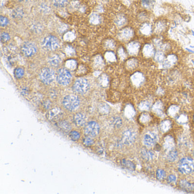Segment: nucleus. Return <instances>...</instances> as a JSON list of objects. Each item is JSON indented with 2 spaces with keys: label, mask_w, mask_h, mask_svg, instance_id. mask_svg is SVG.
Returning a JSON list of instances; mask_svg holds the SVG:
<instances>
[{
  "label": "nucleus",
  "mask_w": 194,
  "mask_h": 194,
  "mask_svg": "<svg viewBox=\"0 0 194 194\" xmlns=\"http://www.w3.org/2000/svg\"><path fill=\"white\" fill-rule=\"evenodd\" d=\"M181 186L184 190L188 192H190L194 190V186H193V185L186 181H181Z\"/></svg>",
  "instance_id": "4be33fe9"
},
{
  "label": "nucleus",
  "mask_w": 194,
  "mask_h": 194,
  "mask_svg": "<svg viewBox=\"0 0 194 194\" xmlns=\"http://www.w3.org/2000/svg\"><path fill=\"white\" fill-rule=\"evenodd\" d=\"M9 39H10V36L6 33H3L1 35V41L2 43H5V42L8 41Z\"/></svg>",
  "instance_id": "58836bf2"
},
{
  "label": "nucleus",
  "mask_w": 194,
  "mask_h": 194,
  "mask_svg": "<svg viewBox=\"0 0 194 194\" xmlns=\"http://www.w3.org/2000/svg\"><path fill=\"white\" fill-rule=\"evenodd\" d=\"M168 181L170 182L171 181H176V177L175 175H171L168 177Z\"/></svg>",
  "instance_id": "a18cd8bd"
},
{
  "label": "nucleus",
  "mask_w": 194,
  "mask_h": 194,
  "mask_svg": "<svg viewBox=\"0 0 194 194\" xmlns=\"http://www.w3.org/2000/svg\"><path fill=\"white\" fill-rule=\"evenodd\" d=\"M21 1H26V0H20Z\"/></svg>",
  "instance_id": "de8ad7c7"
},
{
  "label": "nucleus",
  "mask_w": 194,
  "mask_h": 194,
  "mask_svg": "<svg viewBox=\"0 0 194 194\" xmlns=\"http://www.w3.org/2000/svg\"><path fill=\"white\" fill-rule=\"evenodd\" d=\"M143 6L146 8H150L153 5V0H143Z\"/></svg>",
  "instance_id": "a19ab883"
},
{
  "label": "nucleus",
  "mask_w": 194,
  "mask_h": 194,
  "mask_svg": "<svg viewBox=\"0 0 194 194\" xmlns=\"http://www.w3.org/2000/svg\"><path fill=\"white\" fill-rule=\"evenodd\" d=\"M141 154L143 158H144L146 160H152L154 156V154L152 152L147 151L146 150H143Z\"/></svg>",
  "instance_id": "a878e982"
},
{
  "label": "nucleus",
  "mask_w": 194,
  "mask_h": 194,
  "mask_svg": "<svg viewBox=\"0 0 194 194\" xmlns=\"http://www.w3.org/2000/svg\"><path fill=\"white\" fill-rule=\"evenodd\" d=\"M84 131L86 136L93 138L99 133L100 127L96 122L91 121L86 125Z\"/></svg>",
  "instance_id": "423d86ee"
},
{
  "label": "nucleus",
  "mask_w": 194,
  "mask_h": 194,
  "mask_svg": "<svg viewBox=\"0 0 194 194\" xmlns=\"http://www.w3.org/2000/svg\"><path fill=\"white\" fill-rule=\"evenodd\" d=\"M179 171L184 174H190L194 171V161L191 158L185 157L179 162Z\"/></svg>",
  "instance_id": "f257e3e1"
},
{
  "label": "nucleus",
  "mask_w": 194,
  "mask_h": 194,
  "mask_svg": "<svg viewBox=\"0 0 194 194\" xmlns=\"http://www.w3.org/2000/svg\"><path fill=\"white\" fill-rule=\"evenodd\" d=\"M86 121V117L81 113H76L73 117V121L74 124L78 127H83L85 124Z\"/></svg>",
  "instance_id": "4468645a"
},
{
  "label": "nucleus",
  "mask_w": 194,
  "mask_h": 194,
  "mask_svg": "<svg viewBox=\"0 0 194 194\" xmlns=\"http://www.w3.org/2000/svg\"><path fill=\"white\" fill-rule=\"evenodd\" d=\"M72 75L70 72L65 69H60L56 74V81L57 82L62 86H67L69 84L71 80Z\"/></svg>",
  "instance_id": "7ed1b4c3"
},
{
  "label": "nucleus",
  "mask_w": 194,
  "mask_h": 194,
  "mask_svg": "<svg viewBox=\"0 0 194 194\" xmlns=\"http://www.w3.org/2000/svg\"><path fill=\"white\" fill-rule=\"evenodd\" d=\"M153 111L158 116H162L163 114V104L160 102H158L154 105L153 108Z\"/></svg>",
  "instance_id": "6ab92c4d"
},
{
  "label": "nucleus",
  "mask_w": 194,
  "mask_h": 194,
  "mask_svg": "<svg viewBox=\"0 0 194 194\" xmlns=\"http://www.w3.org/2000/svg\"><path fill=\"white\" fill-rule=\"evenodd\" d=\"M13 18H19L23 17L24 15V11L21 8H17L14 10L13 12Z\"/></svg>",
  "instance_id": "c85d7f7f"
},
{
  "label": "nucleus",
  "mask_w": 194,
  "mask_h": 194,
  "mask_svg": "<svg viewBox=\"0 0 194 194\" xmlns=\"http://www.w3.org/2000/svg\"><path fill=\"white\" fill-rule=\"evenodd\" d=\"M37 51L36 46L32 42H25L22 47V52L26 56L34 55Z\"/></svg>",
  "instance_id": "6e6552de"
},
{
  "label": "nucleus",
  "mask_w": 194,
  "mask_h": 194,
  "mask_svg": "<svg viewBox=\"0 0 194 194\" xmlns=\"http://www.w3.org/2000/svg\"><path fill=\"white\" fill-rule=\"evenodd\" d=\"M53 4L58 8L64 7L67 3V0H52Z\"/></svg>",
  "instance_id": "2f4dec72"
},
{
  "label": "nucleus",
  "mask_w": 194,
  "mask_h": 194,
  "mask_svg": "<svg viewBox=\"0 0 194 194\" xmlns=\"http://www.w3.org/2000/svg\"><path fill=\"white\" fill-rule=\"evenodd\" d=\"M55 77V72L50 68H43L39 74V78L45 84H50L54 81Z\"/></svg>",
  "instance_id": "20e7f679"
},
{
  "label": "nucleus",
  "mask_w": 194,
  "mask_h": 194,
  "mask_svg": "<svg viewBox=\"0 0 194 194\" xmlns=\"http://www.w3.org/2000/svg\"><path fill=\"white\" fill-rule=\"evenodd\" d=\"M49 63L53 67H57L60 63V58L58 55H53L49 59Z\"/></svg>",
  "instance_id": "5701e85b"
},
{
  "label": "nucleus",
  "mask_w": 194,
  "mask_h": 194,
  "mask_svg": "<svg viewBox=\"0 0 194 194\" xmlns=\"http://www.w3.org/2000/svg\"><path fill=\"white\" fill-rule=\"evenodd\" d=\"M69 136H70V138L74 141H77L79 140L80 137V133L76 130H73V131H70Z\"/></svg>",
  "instance_id": "bb28decb"
},
{
  "label": "nucleus",
  "mask_w": 194,
  "mask_h": 194,
  "mask_svg": "<svg viewBox=\"0 0 194 194\" xmlns=\"http://www.w3.org/2000/svg\"><path fill=\"white\" fill-rule=\"evenodd\" d=\"M122 165L124 168L130 170H133L135 168V166L134 165L129 161H127L125 159H123L122 161Z\"/></svg>",
  "instance_id": "393cba45"
},
{
  "label": "nucleus",
  "mask_w": 194,
  "mask_h": 194,
  "mask_svg": "<svg viewBox=\"0 0 194 194\" xmlns=\"http://www.w3.org/2000/svg\"><path fill=\"white\" fill-rule=\"evenodd\" d=\"M0 24L1 26H6L9 24V20L6 17L1 16L0 18Z\"/></svg>",
  "instance_id": "ea45409f"
},
{
  "label": "nucleus",
  "mask_w": 194,
  "mask_h": 194,
  "mask_svg": "<svg viewBox=\"0 0 194 194\" xmlns=\"http://www.w3.org/2000/svg\"><path fill=\"white\" fill-rule=\"evenodd\" d=\"M90 83L87 80L84 78L78 79L74 83V90L79 94H84L90 89Z\"/></svg>",
  "instance_id": "39448f33"
},
{
  "label": "nucleus",
  "mask_w": 194,
  "mask_h": 194,
  "mask_svg": "<svg viewBox=\"0 0 194 194\" xmlns=\"http://www.w3.org/2000/svg\"><path fill=\"white\" fill-rule=\"evenodd\" d=\"M171 122L168 120H166V121H163L161 125V128L162 131H163V132L167 131L171 128Z\"/></svg>",
  "instance_id": "cd10ccee"
},
{
  "label": "nucleus",
  "mask_w": 194,
  "mask_h": 194,
  "mask_svg": "<svg viewBox=\"0 0 194 194\" xmlns=\"http://www.w3.org/2000/svg\"><path fill=\"white\" fill-rule=\"evenodd\" d=\"M156 177H157L158 179H159L160 180L164 179L166 177V173H165V171L163 170L159 169L156 172Z\"/></svg>",
  "instance_id": "c9c22d12"
},
{
  "label": "nucleus",
  "mask_w": 194,
  "mask_h": 194,
  "mask_svg": "<svg viewBox=\"0 0 194 194\" xmlns=\"http://www.w3.org/2000/svg\"><path fill=\"white\" fill-rule=\"evenodd\" d=\"M140 44L138 42L133 41L130 42L128 46V52L130 55H134L138 54L140 49Z\"/></svg>",
  "instance_id": "ddd939ff"
},
{
  "label": "nucleus",
  "mask_w": 194,
  "mask_h": 194,
  "mask_svg": "<svg viewBox=\"0 0 194 194\" xmlns=\"http://www.w3.org/2000/svg\"><path fill=\"white\" fill-rule=\"evenodd\" d=\"M143 55L147 58L154 56L155 52L154 46L151 43L146 44L143 47Z\"/></svg>",
  "instance_id": "f8f14e48"
},
{
  "label": "nucleus",
  "mask_w": 194,
  "mask_h": 194,
  "mask_svg": "<svg viewBox=\"0 0 194 194\" xmlns=\"http://www.w3.org/2000/svg\"><path fill=\"white\" fill-rule=\"evenodd\" d=\"M178 152L176 150L172 149L170 151L168 155V159L170 162L175 161L178 158Z\"/></svg>",
  "instance_id": "b1692460"
},
{
  "label": "nucleus",
  "mask_w": 194,
  "mask_h": 194,
  "mask_svg": "<svg viewBox=\"0 0 194 194\" xmlns=\"http://www.w3.org/2000/svg\"><path fill=\"white\" fill-rule=\"evenodd\" d=\"M177 61V58L176 56L171 55H168V58L165 60L163 65L166 68H168L171 67L172 65H174Z\"/></svg>",
  "instance_id": "aec40b11"
},
{
  "label": "nucleus",
  "mask_w": 194,
  "mask_h": 194,
  "mask_svg": "<svg viewBox=\"0 0 194 194\" xmlns=\"http://www.w3.org/2000/svg\"><path fill=\"white\" fill-rule=\"evenodd\" d=\"M134 35V32L133 30L130 28H126L124 29L120 34L121 37L123 39H130L132 38V37Z\"/></svg>",
  "instance_id": "f3484780"
},
{
  "label": "nucleus",
  "mask_w": 194,
  "mask_h": 194,
  "mask_svg": "<svg viewBox=\"0 0 194 194\" xmlns=\"http://www.w3.org/2000/svg\"><path fill=\"white\" fill-rule=\"evenodd\" d=\"M150 104L149 102H143L140 104V108L143 111H146V110H149V109L150 108Z\"/></svg>",
  "instance_id": "4c0bfd02"
},
{
  "label": "nucleus",
  "mask_w": 194,
  "mask_h": 194,
  "mask_svg": "<svg viewBox=\"0 0 194 194\" xmlns=\"http://www.w3.org/2000/svg\"><path fill=\"white\" fill-rule=\"evenodd\" d=\"M181 117H182V118H181V116L179 117V118L178 119V121H179V122H181V121L183 120V123H184V122H185V121H187V118L184 117V116H183V115H182Z\"/></svg>",
  "instance_id": "49530a36"
},
{
  "label": "nucleus",
  "mask_w": 194,
  "mask_h": 194,
  "mask_svg": "<svg viewBox=\"0 0 194 194\" xmlns=\"http://www.w3.org/2000/svg\"><path fill=\"white\" fill-rule=\"evenodd\" d=\"M140 32L143 35L149 36L153 33V26L147 22H144L140 27Z\"/></svg>",
  "instance_id": "2eb2a0df"
},
{
  "label": "nucleus",
  "mask_w": 194,
  "mask_h": 194,
  "mask_svg": "<svg viewBox=\"0 0 194 194\" xmlns=\"http://www.w3.org/2000/svg\"><path fill=\"white\" fill-rule=\"evenodd\" d=\"M76 65V62L74 60H70L67 62V66L70 68H74Z\"/></svg>",
  "instance_id": "37998d69"
},
{
  "label": "nucleus",
  "mask_w": 194,
  "mask_h": 194,
  "mask_svg": "<svg viewBox=\"0 0 194 194\" xmlns=\"http://www.w3.org/2000/svg\"><path fill=\"white\" fill-rule=\"evenodd\" d=\"M56 126L59 130H60L62 131L65 133L70 132L71 129V126L70 124L65 120L59 121L56 124Z\"/></svg>",
  "instance_id": "dca6fc26"
},
{
  "label": "nucleus",
  "mask_w": 194,
  "mask_h": 194,
  "mask_svg": "<svg viewBox=\"0 0 194 194\" xmlns=\"http://www.w3.org/2000/svg\"><path fill=\"white\" fill-rule=\"evenodd\" d=\"M179 112V108L177 106H172L168 110L169 115L172 117H175Z\"/></svg>",
  "instance_id": "7c9ffc66"
},
{
  "label": "nucleus",
  "mask_w": 194,
  "mask_h": 194,
  "mask_svg": "<svg viewBox=\"0 0 194 194\" xmlns=\"http://www.w3.org/2000/svg\"><path fill=\"white\" fill-rule=\"evenodd\" d=\"M136 138V134L133 130H127L123 133L122 141L125 145H130L135 141Z\"/></svg>",
  "instance_id": "1a4fd4ad"
},
{
  "label": "nucleus",
  "mask_w": 194,
  "mask_h": 194,
  "mask_svg": "<svg viewBox=\"0 0 194 194\" xmlns=\"http://www.w3.org/2000/svg\"><path fill=\"white\" fill-rule=\"evenodd\" d=\"M80 100L77 96L69 95L65 96L63 100V105L66 109L73 111L76 109L79 106Z\"/></svg>",
  "instance_id": "f03ea898"
},
{
  "label": "nucleus",
  "mask_w": 194,
  "mask_h": 194,
  "mask_svg": "<svg viewBox=\"0 0 194 194\" xmlns=\"http://www.w3.org/2000/svg\"><path fill=\"white\" fill-rule=\"evenodd\" d=\"M164 146L166 149L170 150L173 149L174 147V142L173 138L170 136H168L167 137H166L165 140Z\"/></svg>",
  "instance_id": "412c9836"
},
{
  "label": "nucleus",
  "mask_w": 194,
  "mask_h": 194,
  "mask_svg": "<svg viewBox=\"0 0 194 194\" xmlns=\"http://www.w3.org/2000/svg\"><path fill=\"white\" fill-rule=\"evenodd\" d=\"M91 22L93 24H97L100 22V17L97 14H93L91 17Z\"/></svg>",
  "instance_id": "e433bc0d"
},
{
  "label": "nucleus",
  "mask_w": 194,
  "mask_h": 194,
  "mask_svg": "<svg viewBox=\"0 0 194 194\" xmlns=\"http://www.w3.org/2000/svg\"><path fill=\"white\" fill-rule=\"evenodd\" d=\"M117 25L119 26L124 25L126 22V19L124 16L120 15L116 18V20Z\"/></svg>",
  "instance_id": "f704fd0d"
},
{
  "label": "nucleus",
  "mask_w": 194,
  "mask_h": 194,
  "mask_svg": "<svg viewBox=\"0 0 194 194\" xmlns=\"http://www.w3.org/2000/svg\"><path fill=\"white\" fill-rule=\"evenodd\" d=\"M166 22L163 20H161L156 22L154 30L156 33L158 32L159 33H161L166 30Z\"/></svg>",
  "instance_id": "a211bd4d"
},
{
  "label": "nucleus",
  "mask_w": 194,
  "mask_h": 194,
  "mask_svg": "<svg viewBox=\"0 0 194 194\" xmlns=\"http://www.w3.org/2000/svg\"><path fill=\"white\" fill-rule=\"evenodd\" d=\"M150 120V117L147 115H143L141 117V121L142 122H146Z\"/></svg>",
  "instance_id": "c03bdc74"
},
{
  "label": "nucleus",
  "mask_w": 194,
  "mask_h": 194,
  "mask_svg": "<svg viewBox=\"0 0 194 194\" xmlns=\"http://www.w3.org/2000/svg\"><path fill=\"white\" fill-rule=\"evenodd\" d=\"M43 46L47 50H54L59 47V42L55 37L49 35L43 40Z\"/></svg>",
  "instance_id": "0eeeda50"
},
{
  "label": "nucleus",
  "mask_w": 194,
  "mask_h": 194,
  "mask_svg": "<svg viewBox=\"0 0 194 194\" xmlns=\"http://www.w3.org/2000/svg\"><path fill=\"white\" fill-rule=\"evenodd\" d=\"M14 76L17 79H20V78H22L23 76L24 75V70L23 68H17L15 70H14Z\"/></svg>",
  "instance_id": "c756f323"
},
{
  "label": "nucleus",
  "mask_w": 194,
  "mask_h": 194,
  "mask_svg": "<svg viewBox=\"0 0 194 194\" xmlns=\"http://www.w3.org/2000/svg\"><path fill=\"white\" fill-rule=\"evenodd\" d=\"M154 58H155V60L156 61L162 62V61L164 60V58H165L164 54L162 51H158L156 52L155 55H154Z\"/></svg>",
  "instance_id": "473e14b6"
},
{
  "label": "nucleus",
  "mask_w": 194,
  "mask_h": 194,
  "mask_svg": "<svg viewBox=\"0 0 194 194\" xmlns=\"http://www.w3.org/2000/svg\"><path fill=\"white\" fill-rule=\"evenodd\" d=\"M93 143H94V141H93V140L92 139V138L91 137L87 136H86V137H85L83 138V143L86 146H90L93 145Z\"/></svg>",
  "instance_id": "72a5a7b5"
},
{
  "label": "nucleus",
  "mask_w": 194,
  "mask_h": 194,
  "mask_svg": "<svg viewBox=\"0 0 194 194\" xmlns=\"http://www.w3.org/2000/svg\"><path fill=\"white\" fill-rule=\"evenodd\" d=\"M113 124L117 128H119L122 125L121 119H120V118H118V117L116 118L113 121Z\"/></svg>",
  "instance_id": "79ce46f5"
},
{
  "label": "nucleus",
  "mask_w": 194,
  "mask_h": 194,
  "mask_svg": "<svg viewBox=\"0 0 194 194\" xmlns=\"http://www.w3.org/2000/svg\"><path fill=\"white\" fill-rule=\"evenodd\" d=\"M63 113L60 108H55L50 110L47 114V118L51 121H56L59 120L62 116Z\"/></svg>",
  "instance_id": "9b49d317"
},
{
  "label": "nucleus",
  "mask_w": 194,
  "mask_h": 194,
  "mask_svg": "<svg viewBox=\"0 0 194 194\" xmlns=\"http://www.w3.org/2000/svg\"><path fill=\"white\" fill-rule=\"evenodd\" d=\"M158 140V136L156 134L153 132H148L146 133L143 137L144 144L148 146L151 147L154 145Z\"/></svg>",
  "instance_id": "9d476101"
}]
</instances>
